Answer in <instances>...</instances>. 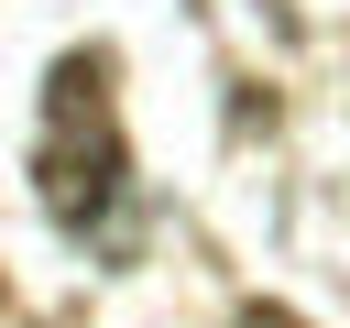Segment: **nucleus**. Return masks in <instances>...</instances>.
<instances>
[{
  "mask_svg": "<svg viewBox=\"0 0 350 328\" xmlns=\"http://www.w3.org/2000/svg\"><path fill=\"white\" fill-rule=\"evenodd\" d=\"M33 197L66 241H98L131 197V142H120V55L66 44L44 66V131H33Z\"/></svg>",
  "mask_w": 350,
  "mask_h": 328,
  "instance_id": "nucleus-1",
  "label": "nucleus"
},
{
  "mask_svg": "<svg viewBox=\"0 0 350 328\" xmlns=\"http://www.w3.org/2000/svg\"><path fill=\"white\" fill-rule=\"evenodd\" d=\"M230 328H306V317H295V306H241Z\"/></svg>",
  "mask_w": 350,
  "mask_h": 328,
  "instance_id": "nucleus-2",
  "label": "nucleus"
},
{
  "mask_svg": "<svg viewBox=\"0 0 350 328\" xmlns=\"http://www.w3.org/2000/svg\"><path fill=\"white\" fill-rule=\"evenodd\" d=\"M55 328H77V317H55Z\"/></svg>",
  "mask_w": 350,
  "mask_h": 328,
  "instance_id": "nucleus-3",
  "label": "nucleus"
}]
</instances>
